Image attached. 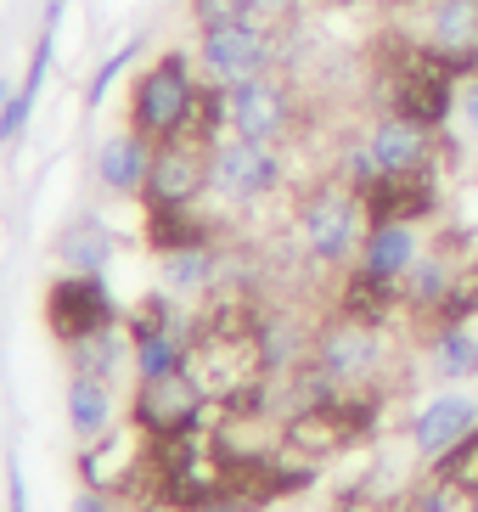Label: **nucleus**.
Instances as JSON below:
<instances>
[{
  "mask_svg": "<svg viewBox=\"0 0 478 512\" xmlns=\"http://www.w3.org/2000/svg\"><path fill=\"white\" fill-rule=\"evenodd\" d=\"M450 152H456L450 130H434V124H422V119H405V113H377L344 147L338 181H349L360 192L377 175H422V169H439Z\"/></svg>",
  "mask_w": 478,
  "mask_h": 512,
  "instance_id": "f257e3e1",
  "label": "nucleus"
},
{
  "mask_svg": "<svg viewBox=\"0 0 478 512\" xmlns=\"http://www.w3.org/2000/svg\"><path fill=\"white\" fill-rule=\"evenodd\" d=\"M203 74L186 51H164L152 57L141 74L130 79V102H124V130H135L141 141L164 147V141H192V113Z\"/></svg>",
  "mask_w": 478,
  "mask_h": 512,
  "instance_id": "f03ea898",
  "label": "nucleus"
},
{
  "mask_svg": "<svg viewBox=\"0 0 478 512\" xmlns=\"http://www.w3.org/2000/svg\"><path fill=\"white\" fill-rule=\"evenodd\" d=\"M389 327L355 316H332L321 332H310V377L315 389H344V394H377L389 377Z\"/></svg>",
  "mask_w": 478,
  "mask_h": 512,
  "instance_id": "7ed1b4c3",
  "label": "nucleus"
},
{
  "mask_svg": "<svg viewBox=\"0 0 478 512\" xmlns=\"http://www.w3.org/2000/svg\"><path fill=\"white\" fill-rule=\"evenodd\" d=\"M293 231H299V248L310 265L344 271V265H355L360 237H366V203L349 181H315L293 203Z\"/></svg>",
  "mask_w": 478,
  "mask_h": 512,
  "instance_id": "20e7f679",
  "label": "nucleus"
},
{
  "mask_svg": "<svg viewBox=\"0 0 478 512\" xmlns=\"http://www.w3.org/2000/svg\"><path fill=\"white\" fill-rule=\"evenodd\" d=\"M282 57H287V34L265 17H231V23L197 29V74L209 85H225V91L282 68Z\"/></svg>",
  "mask_w": 478,
  "mask_h": 512,
  "instance_id": "39448f33",
  "label": "nucleus"
},
{
  "mask_svg": "<svg viewBox=\"0 0 478 512\" xmlns=\"http://www.w3.org/2000/svg\"><path fill=\"white\" fill-rule=\"evenodd\" d=\"M225 136H242V141H259V147H282V141L299 136L304 124V102H299V85L287 79V68H270L259 79H242L225 91Z\"/></svg>",
  "mask_w": 478,
  "mask_h": 512,
  "instance_id": "423d86ee",
  "label": "nucleus"
},
{
  "mask_svg": "<svg viewBox=\"0 0 478 512\" xmlns=\"http://www.w3.org/2000/svg\"><path fill=\"white\" fill-rule=\"evenodd\" d=\"M287 186V158L282 147H259V141H242V136H220L209 147V192L220 203H265Z\"/></svg>",
  "mask_w": 478,
  "mask_h": 512,
  "instance_id": "0eeeda50",
  "label": "nucleus"
},
{
  "mask_svg": "<svg viewBox=\"0 0 478 512\" xmlns=\"http://www.w3.org/2000/svg\"><path fill=\"white\" fill-rule=\"evenodd\" d=\"M45 327H51V338L62 349H74L85 338H102V332L119 327V304H113L102 276L62 271L57 282L45 287Z\"/></svg>",
  "mask_w": 478,
  "mask_h": 512,
  "instance_id": "6e6552de",
  "label": "nucleus"
},
{
  "mask_svg": "<svg viewBox=\"0 0 478 512\" xmlns=\"http://www.w3.org/2000/svg\"><path fill=\"white\" fill-rule=\"evenodd\" d=\"M203 406H209V389L192 377V366L175 377H158V383H135V406L130 422L152 439H192L197 422H203Z\"/></svg>",
  "mask_w": 478,
  "mask_h": 512,
  "instance_id": "1a4fd4ad",
  "label": "nucleus"
},
{
  "mask_svg": "<svg viewBox=\"0 0 478 512\" xmlns=\"http://www.w3.org/2000/svg\"><path fill=\"white\" fill-rule=\"evenodd\" d=\"M203 192H209V147H197V141L152 147V169H147V186H141L147 209H197Z\"/></svg>",
  "mask_w": 478,
  "mask_h": 512,
  "instance_id": "9d476101",
  "label": "nucleus"
},
{
  "mask_svg": "<svg viewBox=\"0 0 478 512\" xmlns=\"http://www.w3.org/2000/svg\"><path fill=\"white\" fill-rule=\"evenodd\" d=\"M360 203H366V226L372 220H405V226H422L445 209V192H439V169H422V175H377L372 186H360Z\"/></svg>",
  "mask_w": 478,
  "mask_h": 512,
  "instance_id": "9b49d317",
  "label": "nucleus"
},
{
  "mask_svg": "<svg viewBox=\"0 0 478 512\" xmlns=\"http://www.w3.org/2000/svg\"><path fill=\"white\" fill-rule=\"evenodd\" d=\"M422 226H405V220H372L366 237H360V254L349 271H360L366 282H383V287H400L405 271L417 265L422 254Z\"/></svg>",
  "mask_w": 478,
  "mask_h": 512,
  "instance_id": "f8f14e48",
  "label": "nucleus"
},
{
  "mask_svg": "<svg viewBox=\"0 0 478 512\" xmlns=\"http://www.w3.org/2000/svg\"><path fill=\"white\" fill-rule=\"evenodd\" d=\"M57 23H62V0H51V6H45V23H40V40H34V51H29V68H23L12 102H6V113H0V147L23 141L34 107H40L45 74H51V57H57Z\"/></svg>",
  "mask_w": 478,
  "mask_h": 512,
  "instance_id": "ddd939ff",
  "label": "nucleus"
},
{
  "mask_svg": "<svg viewBox=\"0 0 478 512\" xmlns=\"http://www.w3.org/2000/svg\"><path fill=\"white\" fill-rule=\"evenodd\" d=\"M473 428H478V406L467 394H434V400L411 417L405 434H411V451H417L422 462H439V456L456 451Z\"/></svg>",
  "mask_w": 478,
  "mask_h": 512,
  "instance_id": "4468645a",
  "label": "nucleus"
},
{
  "mask_svg": "<svg viewBox=\"0 0 478 512\" xmlns=\"http://www.w3.org/2000/svg\"><path fill=\"white\" fill-rule=\"evenodd\" d=\"M152 169V141H141L135 130H113V136L96 147V181L113 197H141Z\"/></svg>",
  "mask_w": 478,
  "mask_h": 512,
  "instance_id": "2eb2a0df",
  "label": "nucleus"
},
{
  "mask_svg": "<svg viewBox=\"0 0 478 512\" xmlns=\"http://www.w3.org/2000/svg\"><path fill=\"white\" fill-rule=\"evenodd\" d=\"M62 406H68V428H74L79 445H96V439L113 434V389H107V377L74 372L68 377Z\"/></svg>",
  "mask_w": 478,
  "mask_h": 512,
  "instance_id": "dca6fc26",
  "label": "nucleus"
},
{
  "mask_svg": "<svg viewBox=\"0 0 478 512\" xmlns=\"http://www.w3.org/2000/svg\"><path fill=\"white\" fill-rule=\"evenodd\" d=\"M422 349H428V366H434L439 383H467V377H478V332L473 327L422 332Z\"/></svg>",
  "mask_w": 478,
  "mask_h": 512,
  "instance_id": "f3484780",
  "label": "nucleus"
},
{
  "mask_svg": "<svg viewBox=\"0 0 478 512\" xmlns=\"http://www.w3.org/2000/svg\"><path fill=\"white\" fill-rule=\"evenodd\" d=\"M57 259H62V271H85V276H102L107 271V259H113V237H107L102 220H74V226L57 237Z\"/></svg>",
  "mask_w": 478,
  "mask_h": 512,
  "instance_id": "a211bd4d",
  "label": "nucleus"
},
{
  "mask_svg": "<svg viewBox=\"0 0 478 512\" xmlns=\"http://www.w3.org/2000/svg\"><path fill=\"white\" fill-rule=\"evenodd\" d=\"M214 276H220V254H214V242H203V248H180V254H164L169 293H203V287H214Z\"/></svg>",
  "mask_w": 478,
  "mask_h": 512,
  "instance_id": "6ab92c4d",
  "label": "nucleus"
},
{
  "mask_svg": "<svg viewBox=\"0 0 478 512\" xmlns=\"http://www.w3.org/2000/svg\"><path fill=\"white\" fill-rule=\"evenodd\" d=\"M135 57H141V40H130V46H119V51H113V57H107L102 68L90 74V85H85V107H102V96L113 91V79H119Z\"/></svg>",
  "mask_w": 478,
  "mask_h": 512,
  "instance_id": "aec40b11",
  "label": "nucleus"
},
{
  "mask_svg": "<svg viewBox=\"0 0 478 512\" xmlns=\"http://www.w3.org/2000/svg\"><path fill=\"white\" fill-rule=\"evenodd\" d=\"M450 130L478 147V79H462V91H456V113H450Z\"/></svg>",
  "mask_w": 478,
  "mask_h": 512,
  "instance_id": "412c9836",
  "label": "nucleus"
},
{
  "mask_svg": "<svg viewBox=\"0 0 478 512\" xmlns=\"http://www.w3.org/2000/svg\"><path fill=\"white\" fill-rule=\"evenodd\" d=\"M231 17H254L248 0H192V23L197 29H214V23H231Z\"/></svg>",
  "mask_w": 478,
  "mask_h": 512,
  "instance_id": "4be33fe9",
  "label": "nucleus"
},
{
  "mask_svg": "<svg viewBox=\"0 0 478 512\" xmlns=\"http://www.w3.org/2000/svg\"><path fill=\"white\" fill-rule=\"evenodd\" d=\"M304 6H310V0H248V12L265 17V23H276V29H287V23L304 12Z\"/></svg>",
  "mask_w": 478,
  "mask_h": 512,
  "instance_id": "5701e85b",
  "label": "nucleus"
},
{
  "mask_svg": "<svg viewBox=\"0 0 478 512\" xmlns=\"http://www.w3.org/2000/svg\"><path fill=\"white\" fill-rule=\"evenodd\" d=\"M6 490H12V512H29V490H23V473H17V462H12V479H6Z\"/></svg>",
  "mask_w": 478,
  "mask_h": 512,
  "instance_id": "b1692460",
  "label": "nucleus"
},
{
  "mask_svg": "<svg viewBox=\"0 0 478 512\" xmlns=\"http://www.w3.org/2000/svg\"><path fill=\"white\" fill-rule=\"evenodd\" d=\"M74 512H113V507H107V496H96V490H85V496H74Z\"/></svg>",
  "mask_w": 478,
  "mask_h": 512,
  "instance_id": "393cba45",
  "label": "nucleus"
},
{
  "mask_svg": "<svg viewBox=\"0 0 478 512\" xmlns=\"http://www.w3.org/2000/svg\"><path fill=\"white\" fill-rule=\"evenodd\" d=\"M203 512H248V501H237V496H220V501H209Z\"/></svg>",
  "mask_w": 478,
  "mask_h": 512,
  "instance_id": "a878e982",
  "label": "nucleus"
},
{
  "mask_svg": "<svg viewBox=\"0 0 478 512\" xmlns=\"http://www.w3.org/2000/svg\"><path fill=\"white\" fill-rule=\"evenodd\" d=\"M12 91H17L12 79H0V113H6V102H12Z\"/></svg>",
  "mask_w": 478,
  "mask_h": 512,
  "instance_id": "bb28decb",
  "label": "nucleus"
},
{
  "mask_svg": "<svg viewBox=\"0 0 478 512\" xmlns=\"http://www.w3.org/2000/svg\"><path fill=\"white\" fill-rule=\"evenodd\" d=\"M467 79H478V68H473V74H467Z\"/></svg>",
  "mask_w": 478,
  "mask_h": 512,
  "instance_id": "cd10ccee",
  "label": "nucleus"
}]
</instances>
